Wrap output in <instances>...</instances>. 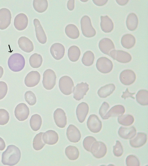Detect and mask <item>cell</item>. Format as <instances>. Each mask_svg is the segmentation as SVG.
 Instances as JSON below:
<instances>
[{"mask_svg": "<svg viewBox=\"0 0 148 166\" xmlns=\"http://www.w3.org/2000/svg\"><path fill=\"white\" fill-rule=\"evenodd\" d=\"M33 22L37 40L41 44H45L47 42V37L40 21L38 19L35 18L34 19Z\"/></svg>", "mask_w": 148, "mask_h": 166, "instance_id": "17", "label": "cell"}, {"mask_svg": "<svg viewBox=\"0 0 148 166\" xmlns=\"http://www.w3.org/2000/svg\"><path fill=\"white\" fill-rule=\"evenodd\" d=\"M65 49L62 44L56 43L53 44L50 48V53L53 57L56 60L61 59L64 56Z\"/></svg>", "mask_w": 148, "mask_h": 166, "instance_id": "19", "label": "cell"}, {"mask_svg": "<svg viewBox=\"0 0 148 166\" xmlns=\"http://www.w3.org/2000/svg\"><path fill=\"white\" fill-rule=\"evenodd\" d=\"M87 125L90 131L95 133L99 132L102 127L101 121L98 116L94 114L90 115L87 121Z\"/></svg>", "mask_w": 148, "mask_h": 166, "instance_id": "9", "label": "cell"}, {"mask_svg": "<svg viewBox=\"0 0 148 166\" xmlns=\"http://www.w3.org/2000/svg\"><path fill=\"white\" fill-rule=\"evenodd\" d=\"M28 18L27 16L23 13L17 14L15 17L14 24L15 28L18 31H22L27 27Z\"/></svg>", "mask_w": 148, "mask_h": 166, "instance_id": "20", "label": "cell"}, {"mask_svg": "<svg viewBox=\"0 0 148 166\" xmlns=\"http://www.w3.org/2000/svg\"><path fill=\"white\" fill-rule=\"evenodd\" d=\"M118 134L122 138L125 139H130L135 136L136 130L133 126L130 127H121L118 131Z\"/></svg>", "mask_w": 148, "mask_h": 166, "instance_id": "25", "label": "cell"}, {"mask_svg": "<svg viewBox=\"0 0 148 166\" xmlns=\"http://www.w3.org/2000/svg\"><path fill=\"white\" fill-rule=\"evenodd\" d=\"M7 92L8 86L6 83L3 81H0V100L5 97Z\"/></svg>", "mask_w": 148, "mask_h": 166, "instance_id": "47", "label": "cell"}, {"mask_svg": "<svg viewBox=\"0 0 148 166\" xmlns=\"http://www.w3.org/2000/svg\"><path fill=\"white\" fill-rule=\"evenodd\" d=\"M126 163L127 166H139L140 162L138 159L135 156L130 155L126 159Z\"/></svg>", "mask_w": 148, "mask_h": 166, "instance_id": "43", "label": "cell"}, {"mask_svg": "<svg viewBox=\"0 0 148 166\" xmlns=\"http://www.w3.org/2000/svg\"><path fill=\"white\" fill-rule=\"evenodd\" d=\"M88 104L84 102H82L77 105L76 109V114L79 121L83 122L86 118L89 111Z\"/></svg>", "mask_w": 148, "mask_h": 166, "instance_id": "21", "label": "cell"}, {"mask_svg": "<svg viewBox=\"0 0 148 166\" xmlns=\"http://www.w3.org/2000/svg\"><path fill=\"white\" fill-rule=\"evenodd\" d=\"M42 139L44 142L49 145L55 144L58 142L59 137L58 133L54 131L49 130L44 133Z\"/></svg>", "mask_w": 148, "mask_h": 166, "instance_id": "22", "label": "cell"}, {"mask_svg": "<svg viewBox=\"0 0 148 166\" xmlns=\"http://www.w3.org/2000/svg\"><path fill=\"white\" fill-rule=\"evenodd\" d=\"M94 59V53L90 51H87L83 54L82 61L84 65L89 66L93 64Z\"/></svg>", "mask_w": 148, "mask_h": 166, "instance_id": "39", "label": "cell"}, {"mask_svg": "<svg viewBox=\"0 0 148 166\" xmlns=\"http://www.w3.org/2000/svg\"><path fill=\"white\" fill-rule=\"evenodd\" d=\"M18 43L19 47L25 52L30 53L34 50V46L32 42L26 37H21L19 39Z\"/></svg>", "mask_w": 148, "mask_h": 166, "instance_id": "24", "label": "cell"}, {"mask_svg": "<svg viewBox=\"0 0 148 166\" xmlns=\"http://www.w3.org/2000/svg\"><path fill=\"white\" fill-rule=\"evenodd\" d=\"M9 119V114L8 112L5 109H0V125L6 124Z\"/></svg>", "mask_w": 148, "mask_h": 166, "instance_id": "42", "label": "cell"}, {"mask_svg": "<svg viewBox=\"0 0 148 166\" xmlns=\"http://www.w3.org/2000/svg\"><path fill=\"white\" fill-rule=\"evenodd\" d=\"M136 43L135 37L130 34L124 35L121 39V44L122 46L126 49H129L134 47Z\"/></svg>", "mask_w": 148, "mask_h": 166, "instance_id": "29", "label": "cell"}, {"mask_svg": "<svg viewBox=\"0 0 148 166\" xmlns=\"http://www.w3.org/2000/svg\"><path fill=\"white\" fill-rule=\"evenodd\" d=\"M134 121V118L131 115H122L118 116V122L120 124L123 126H130L133 123Z\"/></svg>", "mask_w": 148, "mask_h": 166, "instance_id": "40", "label": "cell"}, {"mask_svg": "<svg viewBox=\"0 0 148 166\" xmlns=\"http://www.w3.org/2000/svg\"><path fill=\"white\" fill-rule=\"evenodd\" d=\"M96 141L95 138L91 136L86 137L84 139L83 144L84 149L87 151L90 152L91 145L94 142Z\"/></svg>", "mask_w": 148, "mask_h": 166, "instance_id": "44", "label": "cell"}, {"mask_svg": "<svg viewBox=\"0 0 148 166\" xmlns=\"http://www.w3.org/2000/svg\"><path fill=\"white\" fill-rule=\"evenodd\" d=\"M59 87L61 92L65 95H69L73 92L74 87L73 82L70 77H61L59 81Z\"/></svg>", "mask_w": 148, "mask_h": 166, "instance_id": "4", "label": "cell"}, {"mask_svg": "<svg viewBox=\"0 0 148 166\" xmlns=\"http://www.w3.org/2000/svg\"><path fill=\"white\" fill-rule=\"evenodd\" d=\"M136 75L134 72L130 69H125L120 73L119 79L121 82L125 85L132 84L136 79Z\"/></svg>", "mask_w": 148, "mask_h": 166, "instance_id": "13", "label": "cell"}, {"mask_svg": "<svg viewBox=\"0 0 148 166\" xmlns=\"http://www.w3.org/2000/svg\"><path fill=\"white\" fill-rule=\"evenodd\" d=\"M80 54V50L77 46H72L68 50V56L69 59L72 62L77 61L79 59Z\"/></svg>", "mask_w": 148, "mask_h": 166, "instance_id": "32", "label": "cell"}, {"mask_svg": "<svg viewBox=\"0 0 148 166\" xmlns=\"http://www.w3.org/2000/svg\"><path fill=\"white\" fill-rule=\"evenodd\" d=\"M75 7V1L69 0L67 3V7L70 11L73 10Z\"/></svg>", "mask_w": 148, "mask_h": 166, "instance_id": "49", "label": "cell"}, {"mask_svg": "<svg viewBox=\"0 0 148 166\" xmlns=\"http://www.w3.org/2000/svg\"><path fill=\"white\" fill-rule=\"evenodd\" d=\"M5 147V142L3 139L0 137V150H3Z\"/></svg>", "mask_w": 148, "mask_h": 166, "instance_id": "51", "label": "cell"}, {"mask_svg": "<svg viewBox=\"0 0 148 166\" xmlns=\"http://www.w3.org/2000/svg\"><path fill=\"white\" fill-rule=\"evenodd\" d=\"M109 56L114 60L122 63H129L132 59L129 53L120 50H113L110 52Z\"/></svg>", "mask_w": 148, "mask_h": 166, "instance_id": "8", "label": "cell"}, {"mask_svg": "<svg viewBox=\"0 0 148 166\" xmlns=\"http://www.w3.org/2000/svg\"><path fill=\"white\" fill-rule=\"evenodd\" d=\"M42 83L44 87L47 90H51L56 84V76L54 71L51 69L46 70L43 74Z\"/></svg>", "mask_w": 148, "mask_h": 166, "instance_id": "5", "label": "cell"}, {"mask_svg": "<svg viewBox=\"0 0 148 166\" xmlns=\"http://www.w3.org/2000/svg\"><path fill=\"white\" fill-rule=\"evenodd\" d=\"M108 1H98V0H95L92 1L93 3L96 5L100 6H102L106 4Z\"/></svg>", "mask_w": 148, "mask_h": 166, "instance_id": "50", "label": "cell"}, {"mask_svg": "<svg viewBox=\"0 0 148 166\" xmlns=\"http://www.w3.org/2000/svg\"><path fill=\"white\" fill-rule=\"evenodd\" d=\"M65 31L66 35L69 38L75 39L79 35V32L77 27L74 24H69L66 27Z\"/></svg>", "mask_w": 148, "mask_h": 166, "instance_id": "31", "label": "cell"}, {"mask_svg": "<svg viewBox=\"0 0 148 166\" xmlns=\"http://www.w3.org/2000/svg\"><path fill=\"white\" fill-rule=\"evenodd\" d=\"M136 100L140 105H147L148 104V91L144 89L139 90L136 95Z\"/></svg>", "mask_w": 148, "mask_h": 166, "instance_id": "34", "label": "cell"}, {"mask_svg": "<svg viewBox=\"0 0 148 166\" xmlns=\"http://www.w3.org/2000/svg\"><path fill=\"white\" fill-rule=\"evenodd\" d=\"M29 61L30 65L32 67L37 68L42 65V58L40 54L35 53L30 56Z\"/></svg>", "mask_w": 148, "mask_h": 166, "instance_id": "36", "label": "cell"}, {"mask_svg": "<svg viewBox=\"0 0 148 166\" xmlns=\"http://www.w3.org/2000/svg\"><path fill=\"white\" fill-rule=\"evenodd\" d=\"M8 65L11 70L14 72H18L23 69L25 65V60L22 55L15 53L11 55L9 58Z\"/></svg>", "mask_w": 148, "mask_h": 166, "instance_id": "2", "label": "cell"}, {"mask_svg": "<svg viewBox=\"0 0 148 166\" xmlns=\"http://www.w3.org/2000/svg\"><path fill=\"white\" fill-rule=\"evenodd\" d=\"M12 16L10 11L6 8L0 9V29H6L10 25Z\"/></svg>", "mask_w": 148, "mask_h": 166, "instance_id": "11", "label": "cell"}, {"mask_svg": "<svg viewBox=\"0 0 148 166\" xmlns=\"http://www.w3.org/2000/svg\"><path fill=\"white\" fill-rule=\"evenodd\" d=\"M115 89L114 84H108L101 87L98 90L97 94L100 98H105L112 94Z\"/></svg>", "mask_w": 148, "mask_h": 166, "instance_id": "30", "label": "cell"}, {"mask_svg": "<svg viewBox=\"0 0 148 166\" xmlns=\"http://www.w3.org/2000/svg\"><path fill=\"white\" fill-rule=\"evenodd\" d=\"M66 135L68 140L73 143H77L80 139L81 134L77 128L73 124H70L68 127Z\"/></svg>", "mask_w": 148, "mask_h": 166, "instance_id": "16", "label": "cell"}, {"mask_svg": "<svg viewBox=\"0 0 148 166\" xmlns=\"http://www.w3.org/2000/svg\"><path fill=\"white\" fill-rule=\"evenodd\" d=\"M109 108L110 106L109 104L106 102H103L100 107L99 114L103 119L106 116Z\"/></svg>", "mask_w": 148, "mask_h": 166, "instance_id": "46", "label": "cell"}, {"mask_svg": "<svg viewBox=\"0 0 148 166\" xmlns=\"http://www.w3.org/2000/svg\"><path fill=\"white\" fill-rule=\"evenodd\" d=\"M44 132H41L37 134L33 139V146L36 150H39L44 146L45 143L42 139V136Z\"/></svg>", "mask_w": 148, "mask_h": 166, "instance_id": "38", "label": "cell"}, {"mask_svg": "<svg viewBox=\"0 0 148 166\" xmlns=\"http://www.w3.org/2000/svg\"><path fill=\"white\" fill-rule=\"evenodd\" d=\"M80 24L82 33L84 36L90 38L95 35L96 31L92 26L91 20L88 16H83L81 19Z\"/></svg>", "mask_w": 148, "mask_h": 166, "instance_id": "3", "label": "cell"}, {"mask_svg": "<svg viewBox=\"0 0 148 166\" xmlns=\"http://www.w3.org/2000/svg\"><path fill=\"white\" fill-rule=\"evenodd\" d=\"M117 3L120 5L123 6L126 5L128 2V0L116 1Z\"/></svg>", "mask_w": 148, "mask_h": 166, "instance_id": "52", "label": "cell"}, {"mask_svg": "<svg viewBox=\"0 0 148 166\" xmlns=\"http://www.w3.org/2000/svg\"><path fill=\"white\" fill-rule=\"evenodd\" d=\"M3 74V69L1 66H0V79L2 77Z\"/></svg>", "mask_w": 148, "mask_h": 166, "instance_id": "53", "label": "cell"}, {"mask_svg": "<svg viewBox=\"0 0 148 166\" xmlns=\"http://www.w3.org/2000/svg\"><path fill=\"white\" fill-rule=\"evenodd\" d=\"M40 75L37 71H32L29 73L26 76L24 83L28 87H32L37 85L39 83Z\"/></svg>", "mask_w": 148, "mask_h": 166, "instance_id": "14", "label": "cell"}, {"mask_svg": "<svg viewBox=\"0 0 148 166\" xmlns=\"http://www.w3.org/2000/svg\"><path fill=\"white\" fill-rule=\"evenodd\" d=\"M100 27L102 30L105 33L111 32L114 28L112 20L107 15L100 17Z\"/></svg>", "mask_w": 148, "mask_h": 166, "instance_id": "26", "label": "cell"}, {"mask_svg": "<svg viewBox=\"0 0 148 166\" xmlns=\"http://www.w3.org/2000/svg\"><path fill=\"white\" fill-rule=\"evenodd\" d=\"M99 47L103 53L109 56L110 52L115 50V48L112 41L108 38H103L100 40L99 43Z\"/></svg>", "mask_w": 148, "mask_h": 166, "instance_id": "18", "label": "cell"}, {"mask_svg": "<svg viewBox=\"0 0 148 166\" xmlns=\"http://www.w3.org/2000/svg\"><path fill=\"white\" fill-rule=\"evenodd\" d=\"M96 65L97 69L103 73L110 72L112 70L113 67L112 61L105 57L99 58L97 61Z\"/></svg>", "mask_w": 148, "mask_h": 166, "instance_id": "7", "label": "cell"}, {"mask_svg": "<svg viewBox=\"0 0 148 166\" xmlns=\"http://www.w3.org/2000/svg\"><path fill=\"white\" fill-rule=\"evenodd\" d=\"M65 154L68 158L71 160L77 159L79 156V152L78 148L75 146H69L65 150Z\"/></svg>", "mask_w": 148, "mask_h": 166, "instance_id": "35", "label": "cell"}, {"mask_svg": "<svg viewBox=\"0 0 148 166\" xmlns=\"http://www.w3.org/2000/svg\"><path fill=\"white\" fill-rule=\"evenodd\" d=\"M14 115L16 118L20 121H23L28 118L29 114V107L25 103L18 104L14 110Z\"/></svg>", "mask_w": 148, "mask_h": 166, "instance_id": "10", "label": "cell"}, {"mask_svg": "<svg viewBox=\"0 0 148 166\" xmlns=\"http://www.w3.org/2000/svg\"><path fill=\"white\" fill-rule=\"evenodd\" d=\"M33 5L34 10L39 13L45 12L48 7L47 0H34Z\"/></svg>", "mask_w": 148, "mask_h": 166, "instance_id": "37", "label": "cell"}, {"mask_svg": "<svg viewBox=\"0 0 148 166\" xmlns=\"http://www.w3.org/2000/svg\"><path fill=\"white\" fill-rule=\"evenodd\" d=\"M26 101L30 105H35L36 102V98L35 94L31 91L26 92L25 94Z\"/></svg>", "mask_w": 148, "mask_h": 166, "instance_id": "41", "label": "cell"}, {"mask_svg": "<svg viewBox=\"0 0 148 166\" xmlns=\"http://www.w3.org/2000/svg\"><path fill=\"white\" fill-rule=\"evenodd\" d=\"M21 157V152L19 148L13 145L8 146L2 154L1 162L5 165L14 166L17 164Z\"/></svg>", "mask_w": 148, "mask_h": 166, "instance_id": "1", "label": "cell"}, {"mask_svg": "<svg viewBox=\"0 0 148 166\" xmlns=\"http://www.w3.org/2000/svg\"><path fill=\"white\" fill-rule=\"evenodd\" d=\"M138 20L136 14L131 13L127 16L126 20V25L127 29L130 31L135 30L138 26Z\"/></svg>", "mask_w": 148, "mask_h": 166, "instance_id": "28", "label": "cell"}, {"mask_svg": "<svg viewBox=\"0 0 148 166\" xmlns=\"http://www.w3.org/2000/svg\"><path fill=\"white\" fill-rule=\"evenodd\" d=\"M125 112V108L123 105H115L107 112L103 119H108L111 117L118 116L123 114Z\"/></svg>", "mask_w": 148, "mask_h": 166, "instance_id": "27", "label": "cell"}, {"mask_svg": "<svg viewBox=\"0 0 148 166\" xmlns=\"http://www.w3.org/2000/svg\"><path fill=\"white\" fill-rule=\"evenodd\" d=\"M89 89V85L86 82L77 84L73 89V98L77 101L80 100L83 98Z\"/></svg>", "mask_w": 148, "mask_h": 166, "instance_id": "12", "label": "cell"}, {"mask_svg": "<svg viewBox=\"0 0 148 166\" xmlns=\"http://www.w3.org/2000/svg\"><path fill=\"white\" fill-rule=\"evenodd\" d=\"M31 129L34 131L39 130L42 123V119L40 116L37 114L32 115L29 121Z\"/></svg>", "mask_w": 148, "mask_h": 166, "instance_id": "33", "label": "cell"}, {"mask_svg": "<svg viewBox=\"0 0 148 166\" xmlns=\"http://www.w3.org/2000/svg\"><path fill=\"white\" fill-rule=\"evenodd\" d=\"M107 148L105 144L100 141H95L91 146L90 152L95 158L100 159L106 154Z\"/></svg>", "mask_w": 148, "mask_h": 166, "instance_id": "6", "label": "cell"}, {"mask_svg": "<svg viewBox=\"0 0 148 166\" xmlns=\"http://www.w3.org/2000/svg\"><path fill=\"white\" fill-rule=\"evenodd\" d=\"M135 94V93H130L129 91L128 88H127L125 91L123 92V95L121 96V97L124 98L125 100V99L126 98L130 97L135 99V98L133 96V95Z\"/></svg>", "mask_w": 148, "mask_h": 166, "instance_id": "48", "label": "cell"}, {"mask_svg": "<svg viewBox=\"0 0 148 166\" xmlns=\"http://www.w3.org/2000/svg\"><path fill=\"white\" fill-rule=\"evenodd\" d=\"M113 153L117 156H121L123 153V149L121 142L118 140L116 141L115 145L113 147Z\"/></svg>", "mask_w": 148, "mask_h": 166, "instance_id": "45", "label": "cell"}, {"mask_svg": "<svg viewBox=\"0 0 148 166\" xmlns=\"http://www.w3.org/2000/svg\"><path fill=\"white\" fill-rule=\"evenodd\" d=\"M53 118L57 126L61 128H64L66 124L67 118L64 111L60 108H57L53 113Z\"/></svg>", "mask_w": 148, "mask_h": 166, "instance_id": "15", "label": "cell"}, {"mask_svg": "<svg viewBox=\"0 0 148 166\" xmlns=\"http://www.w3.org/2000/svg\"><path fill=\"white\" fill-rule=\"evenodd\" d=\"M147 138V135L145 133L138 132L134 138L130 140V144L133 148H140L146 143Z\"/></svg>", "mask_w": 148, "mask_h": 166, "instance_id": "23", "label": "cell"}]
</instances>
